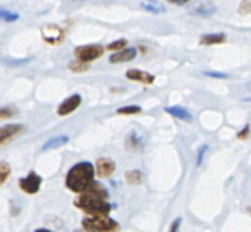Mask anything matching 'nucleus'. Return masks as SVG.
<instances>
[{
  "mask_svg": "<svg viewBox=\"0 0 251 232\" xmlns=\"http://www.w3.org/2000/svg\"><path fill=\"white\" fill-rule=\"evenodd\" d=\"M108 193L103 186L94 181V184L84 191L83 194L76 197L75 205L80 210L86 211L89 216H97V215H108L111 210V205L107 202Z\"/></svg>",
  "mask_w": 251,
  "mask_h": 232,
  "instance_id": "f257e3e1",
  "label": "nucleus"
},
{
  "mask_svg": "<svg viewBox=\"0 0 251 232\" xmlns=\"http://www.w3.org/2000/svg\"><path fill=\"white\" fill-rule=\"evenodd\" d=\"M94 175L96 170L91 162H78L67 172L65 186L74 193L83 194L94 184Z\"/></svg>",
  "mask_w": 251,
  "mask_h": 232,
  "instance_id": "f03ea898",
  "label": "nucleus"
},
{
  "mask_svg": "<svg viewBox=\"0 0 251 232\" xmlns=\"http://www.w3.org/2000/svg\"><path fill=\"white\" fill-rule=\"evenodd\" d=\"M83 228L88 232H115L120 224L108 215H97V216H86L83 218Z\"/></svg>",
  "mask_w": 251,
  "mask_h": 232,
  "instance_id": "7ed1b4c3",
  "label": "nucleus"
},
{
  "mask_svg": "<svg viewBox=\"0 0 251 232\" xmlns=\"http://www.w3.org/2000/svg\"><path fill=\"white\" fill-rule=\"evenodd\" d=\"M103 54V46L100 45H84V46H78L75 50V56L80 62L89 64L92 61H96Z\"/></svg>",
  "mask_w": 251,
  "mask_h": 232,
  "instance_id": "20e7f679",
  "label": "nucleus"
},
{
  "mask_svg": "<svg viewBox=\"0 0 251 232\" xmlns=\"http://www.w3.org/2000/svg\"><path fill=\"white\" fill-rule=\"evenodd\" d=\"M18 184L25 194H37L38 189L42 186V177L35 174V172H29L27 177L19 178Z\"/></svg>",
  "mask_w": 251,
  "mask_h": 232,
  "instance_id": "39448f33",
  "label": "nucleus"
},
{
  "mask_svg": "<svg viewBox=\"0 0 251 232\" xmlns=\"http://www.w3.org/2000/svg\"><path fill=\"white\" fill-rule=\"evenodd\" d=\"M188 8L191 15L202 16V18L213 16L216 13V5L211 2H194V3H189Z\"/></svg>",
  "mask_w": 251,
  "mask_h": 232,
  "instance_id": "423d86ee",
  "label": "nucleus"
},
{
  "mask_svg": "<svg viewBox=\"0 0 251 232\" xmlns=\"http://www.w3.org/2000/svg\"><path fill=\"white\" fill-rule=\"evenodd\" d=\"M94 170L97 172V177H99V178H108V177H111V175L115 174L116 164H115L113 159L100 157V159H97Z\"/></svg>",
  "mask_w": 251,
  "mask_h": 232,
  "instance_id": "0eeeda50",
  "label": "nucleus"
},
{
  "mask_svg": "<svg viewBox=\"0 0 251 232\" xmlns=\"http://www.w3.org/2000/svg\"><path fill=\"white\" fill-rule=\"evenodd\" d=\"M81 105V96L80 94H74L67 97L65 101L57 107V115L59 116H67L72 111H75L78 107Z\"/></svg>",
  "mask_w": 251,
  "mask_h": 232,
  "instance_id": "6e6552de",
  "label": "nucleus"
},
{
  "mask_svg": "<svg viewBox=\"0 0 251 232\" xmlns=\"http://www.w3.org/2000/svg\"><path fill=\"white\" fill-rule=\"evenodd\" d=\"M43 40L50 45H57L64 40V32L57 27V26H46L42 29Z\"/></svg>",
  "mask_w": 251,
  "mask_h": 232,
  "instance_id": "1a4fd4ad",
  "label": "nucleus"
},
{
  "mask_svg": "<svg viewBox=\"0 0 251 232\" xmlns=\"http://www.w3.org/2000/svg\"><path fill=\"white\" fill-rule=\"evenodd\" d=\"M126 78L130 79V81H138L143 84H151L154 81V75L148 74V72L138 70V69H129L126 72Z\"/></svg>",
  "mask_w": 251,
  "mask_h": 232,
  "instance_id": "9d476101",
  "label": "nucleus"
},
{
  "mask_svg": "<svg viewBox=\"0 0 251 232\" xmlns=\"http://www.w3.org/2000/svg\"><path fill=\"white\" fill-rule=\"evenodd\" d=\"M23 130H24V126H21V124L3 126V128H0V143H3L6 140H10V138L16 137L18 134H21Z\"/></svg>",
  "mask_w": 251,
  "mask_h": 232,
  "instance_id": "9b49d317",
  "label": "nucleus"
},
{
  "mask_svg": "<svg viewBox=\"0 0 251 232\" xmlns=\"http://www.w3.org/2000/svg\"><path fill=\"white\" fill-rule=\"evenodd\" d=\"M137 56V50L135 48H124L121 51L115 52V54L110 56V62L111 64H118V62H129L132 59H135Z\"/></svg>",
  "mask_w": 251,
  "mask_h": 232,
  "instance_id": "f8f14e48",
  "label": "nucleus"
},
{
  "mask_svg": "<svg viewBox=\"0 0 251 232\" xmlns=\"http://www.w3.org/2000/svg\"><path fill=\"white\" fill-rule=\"evenodd\" d=\"M164 110H166V113L172 115V116L176 118V119H181V121H186V123L193 121V115H191L186 108L178 107V105H175V107H166Z\"/></svg>",
  "mask_w": 251,
  "mask_h": 232,
  "instance_id": "ddd939ff",
  "label": "nucleus"
},
{
  "mask_svg": "<svg viewBox=\"0 0 251 232\" xmlns=\"http://www.w3.org/2000/svg\"><path fill=\"white\" fill-rule=\"evenodd\" d=\"M70 138L67 135H59V137H52L50 140H46L43 145H42V151H48V150H57L64 147V145L69 143Z\"/></svg>",
  "mask_w": 251,
  "mask_h": 232,
  "instance_id": "4468645a",
  "label": "nucleus"
},
{
  "mask_svg": "<svg viewBox=\"0 0 251 232\" xmlns=\"http://www.w3.org/2000/svg\"><path fill=\"white\" fill-rule=\"evenodd\" d=\"M227 40L226 34H205V35H202L201 40H199V43L202 46H211V45H220V43H224Z\"/></svg>",
  "mask_w": 251,
  "mask_h": 232,
  "instance_id": "2eb2a0df",
  "label": "nucleus"
},
{
  "mask_svg": "<svg viewBox=\"0 0 251 232\" xmlns=\"http://www.w3.org/2000/svg\"><path fill=\"white\" fill-rule=\"evenodd\" d=\"M140 6L143 10H147L148 13H154V15H161V13L166 11V6L159 2H143Z\"/></svg>",
  "mask_w": 251,
  "mask_h": 232,
  "instance_id": "dca6fc26",
  "label": "nucleus"
},
{
  "mask_svg": "<svg viewBox=\"0 0 251 232\" xmlns=\"http://www.w3.org/2000/svg\"><path fill=\"white\" fill-rule=\"evenodd\" d=\"M142 180H143V174L140 170H129L126 174V181L129 184H140Z\"/></svg>",
  "mask_w": 251,
  "mask_h": 232,
  "instance_id": "f3484780",
  "label": "nucleus"
},
{
  "mask_svg": "<svg viewBox=\"0 0 251 232\" xmlns=\"http://www.w3.org/2000/svg\"><path fill=\"white\" fill-rule=\"evenodd\" d=\"M67 67H69V70L75 72V74H84V72H88L91 69V65L80 62V61H74V62H69Z\"/></svg>",
  "mask_w": 251,
  "mask_h": 232,
  "instance_id": "a211bd4d",
  "label": "nucleus"
},
{
  "mask_svg": "<svg viewBox=\"0 0 251 232\" xmlns=\"http://www.w3.org/2000/svg\"><path fill=\"white\" fill-rule=\"evenodd\" d=\"M11 175V167L8 162L0 161V186L8 180V177Z\"/></svg>",
  "mask_w": 251,
  "mask_h": 232,
  "instance_id": "6ab92c4d",
  "label": "nucleus"
},
{
  "mask_svg": "<svg viewBox=\"0 0 251 232\" xmlns=\"http://www.w3.org/2000/svg\"><path fill=\"white\" fill-rule=\"evenodd\" d=\"M18 19H19L18 13L0 8V21H3V23H15V21H18Z\"/></svg>",
  "mask_w": 251,
  "mask_h": 232,
  "instance_id": "aec40b11",
  "label": "nucleus"
},
{
  "mask_svg": "<svg viewBox=\"0 0 251 232\" xmlns=\"http://www.w3.org/2000/svg\"><path fill=\"white\" fill-rule=\"evenodd\" d=\"M142 111V107H138V105H127V107H121L116 110L118 115H135V113H140Z\"/></svg>",
  "mask_w": 251,
  "mask_h": 232,
  "instance_id": "412c9836",
  "label": "nucleus"
},
{
  "mask_svg": "<svg viewBox=\"0 0 251 232\" xmlns=\"http://www.w3.org/2000/svg\"><path fill=\"white\" fill-rule=\"evenodd\" d=\"M140 138H138V135L135 134V132H132V134L127 137V147L132 148V150H137V148H140Z\"/></svg>",
  "mask_w": 251,
  "mask_h": 232,
  "instance_id": "4be33fe9",
  "label": "nucleus"
},
{
  "mask_svg": "<svg viewBox=\"0 0 251 232\" xmlns=\"http://www.w3.org/2000/svg\"><path fill=\"white\" fill-rule=\"evenodd\" d=\"M18 115V110L15 107H2L0 108V119H6V118H11V116H16Z\"/></svg>",
  "mask_w": 251,
  "mask_h": 232,
  "instance_id": "5701e85b",
  "label": "nucleus"
},
{
  "mask_svg": "<svg viewBox=\"0 0 251 232\" xmlns=\"http://www.w3.org/2000/svg\"><path fill=\"white\" fill-rule=\"evenodd\" d=\"M126 45H127V42H126L124 38H121V40H116V42H113V43H110L107 48L110 50V51H121V50H124L126 48Z\"/></svg>",
  "mask_w": 251,
  "mask_h": 232,
  "instance_id": "b1692460",
  "label": "nucleus"
},
{
  "mask_svg": "<svg viewBox=\"0 0 251 232\" xmlns=\"http://www.w3.org/2000/svg\"><path fill=\"white\" fill-rule=\"evenodd\" d=\"M240 13L242 15H248V13H251V0H245V2L240 3Z\"/></svg>",
  "mask_w": 251,
  "mask_h": 232,
  "instance_id": "393cba45",
  "label": "nucleus"
},
{
  "mask_svg": "<svg viewBox=\"0 0 251 232\" xmlns=\"http://www.w3.org/2000/svg\"><path fill=\"white\" fill-rule=\"evenodd\" d=\"M207 77H211V78H220V79H227L229 75L227 74H223V72H205Z\"/></svg>",
  "mask_w": 251,
  "mask_h": 232,
  "instance_id": "a878e982",
  "label": "nucleus"
},
{
  "mask_svg": "<svg viewBox=\"0 0 251 232\" xmlns=\"http://www.w3.org/2000/svg\"><path fill=\"white\" fill-rule=\"evenodd\" d=\"M181 218H176V220H174V223L170 224V229H169V232H178V229H180V226H181Z\"/></svg>",
  "mask_w": 251,
  "mask_h": 232,
  "instance_id": "bb28decb",
  "label": "nucleus"
},
{
  "mask_svg": "<svg viewBox=\"0 0 251 232\" xmlns=\"http://www.w3.org/2000/svg\"><path fill=\"white\" fill-rule=\"evenodd\" d=\"M248 135H250V126H245V129L237 134V138H239V140H247Z\"/></svg>",
  "mask_w": 251,
  "mask_h": 232,
  "instance_id": "cd10ccee",
  "label": "nucleus"
},
{
  "mask_svg": "<svg viewBox=\"0 0 251 232\" xmlns=\"http://www.w3.org/2000/svg\"><path fill=\"white\" fill-rule=\"evenodd\" d=\"M208 150L207 145H202L201 150H199V155H197V165L202 164V159H203V155H205V151Z\"/></svg>",
  "mask_w": 251,
  "mask_h": 232,
  "instance_id": "c85d7f7f",
  "label": "nucleus"
},
{
  "mask_svg": "<svg viewBox=\"0 0 251 232\" xmlns=\"http://www.w3.org/2000/svg\"><path fill=\"white\" fill-rule=\"evenodd\" d=\"M35 232H51V231H48V229H43V228H40V229H37Z\"/></svg>",
  "mask_w": 251,
  "mask_h": 232,
  "instance_id": "c756f323",
  "label": "nucleus"
},
{
  "mask_svg": "<svg viewBox=\"0 0 251 232\" xmlns=\"http://www.w3.org/2000/svg\"><path fill=\"white\" fill-rule=\"evenodd\" d=\"M247 88H248V89L251 91V83H248V86H247Z\"/></svg>",
  "mask_w": 251,
  "mask_h": 232,
  "instance_id": "7c9ffc66",
  "label": "nucleus"
},
{
  "mask_svg": "<svg viewBox=\"0 0 251 232\" xmlns=\"http://www.w3.org/2000/svg\"><path fill=\"white\" fill-rule=\"evenodd\" d=\"M248 211H250V213H251V207H250V208H248Z\"/></svg>",
  "mask_w": 251,
  "mask_h": 232,
  "instance_id": "2f4dec72",
  "label": "nucleus"
},
{
  "mask_svg": "<svg viewBox=\"0 0 251 232\" xmlns=\"http://www.w3.org/2000/svg\"><path fill=\"white\" fill-rule=\"evenodd\" d=\"M86 232H88V231H86Z\"/></svg>",
  "mask_w": 251,
  "mask_h": 232,
  "instance_id": "473e14b6",
  "label": "nucleus"
}]
</instances>
